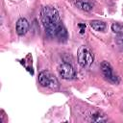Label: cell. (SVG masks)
<instances>
[{
  "mask_svg": "<svg viewBox=\"0 0 123 123\" xmlns=\"http://www.w3.org/2000/svg\"><path fill=\"white\" fill-rule=\"evenodd\" d=\"M40 19L47 35L52 37H56L58 29L62 25L58 11L50 6L43 7L40 12Z\"/></svg>",
  "mask_w": 123,
  "mask_h": 123,
  "instance_id": "1",
  "label": "cell"
},
{
  "mask_svg": "<svg viewBox=\"0 0 123 123\" xmlns=\"http://www.w3.org/2000/svg\"><path fill=\"white\" fill-rule=\"evenodd\" d=\"M78 62L82 67H89L93 62V55L91 51L85 45L78 49Z\"/></svg>",
  "mask_w": 123,
  "mask_h": 123,
  "instance_id": "2",
  "label": "cell"
},
{
  "mask_svg": "<svg viewBox=\"0 0 123 123\" xmlns=\"http://www.w3.org/2000/svg\"><path fill=\"white\" fill-rule=\"evenodd\" d=\"M38 83L41 86L44 87H50V88H56L59 86V83L57 79L49 72V71H41L38 75Z\"/></svg>",
  "mask_w": 123,
  "mask_h": 123,
  "instance_id": "3",
  "label": "cell"
},
{
  "mask_svg": "<svg viewBox=\"0 0 123 123\" xmlns=\"http://www.w3.org/2000/svg\"><path fill=\"white\" fill-rule=\"evenodd\" d=\"M60 76L64 80H72L76 77V72L73 66L68 62H62L58 67Z\"/></svg>",
  "mask_w": 123,
  "mask_h": 123,
  "instance_id": "4",
  "label": "cell"
},
{
  "mask_svg": "<svg viewBox=\"0 0 123 123\" xmlns=\"http://www.w3.org/2000/svg\"><path fill=\"white\" fill-rule=\"evenodd\" d=\"M101 70H102V73L104 75V77L109 80L111 83H113V84H117L119 82V79L118 77L113 73V70H112V67L111 66V64L108 62H103L101 63Z\"/></svg>",
  "mask_w": 123,
  "mask_h": 123,
  "instance_id": "5",
  "label": "cell"
},
{
  "mask_svg": "<svg viewBox=\"0 0 123 123\" xmlns=\"http://www.w3.org/2000/svg\"><path fill=\"white\" fill-rule=\"evenodd\" d=\"M16 33L19 35V36H23L25 35L28 30H29V22L26 18H19L16 22Z\"/></svg>",
  "mask_w": 123,
  "mask_h": 123,
  "instance_id": "6",
  "label": "cell"
},
{
  "mask_svg": "<svg viewBox=\"0 0 123 123\" xmlns=\"http://www.w3.org/2000/svg\"><path fill=\"white\" fill-rule=\"evenodd\" d=\"M89 24H90V27L97 32H103L106 29V23L101 20H92L90 21Z\"/></svg>",
  "mask_w": 123,
  "mask_h": 123,
  "instance_id": "7",
  "label": "cell"
},
{
  "mask_svg": "<svg viewBox=\"0 0 123 123\" xmlns=\"http://www.w3.org/2000/svg\"><path fill=\"white\" fill-rule=\"evenodd\" d=\"M55 37H57L60 41H64V40H66V38H67V31H66L65 27L63 26V24L61 25L60 28L58 29Z\"/></svg>",
  "mask_w": 123,
  "mask_h": 123,
  "instance_id": "8",
  "label": "cell"
},
{
  "mask_svg": "<svg viewBox=\"0 0 123 123\" xmlns=\"http://www.w3.org/2000/svg\"><path fill=\"white\" fill-rule=\"evenodd\" d=\"M76 5H77L81 10L86 11V12H89V11L92 9L91 5H90L89 3H87V2H85V1H77V2H76Z\"/></svg>",
  "mask_w": 123,
  "mask_h": 123,
  "instance_id": "9",
  "label": "cell"
},
{
  "mask_svg": "<svg viewBox=\"0 0 123 123\" xmlns=\"http://www.w3.org/2000/svg\"><path fill=\"white\" fill-rule=\"evenodd\" d=\"M111 30H112V32L116 33L117 35L118 34H123V25L119 24V23H113L111 25Z\"/></svg>",
  "mask_w": 123,
  "mask_h": 123,
  "instance_id": "10",
  "label": "cell"
},
{
  "mask_svg": "<svg viewBox=\"0 0 123 123\" xmlns=\"http://www.w3.org/2000/svg\"><path fill=\"white\" fill-rule=\"evenodd\" d=\"M115 42L118 46L123 47V34H118L115 37Z\"/></svg>",
  "mask_w": 123,
  "mask_h": 123,
  "instance_id": "11",
  "label": "cell"
},
{
  "mask_svg": "<svg viewBox=\"0 0 123 123\" xmlns=\"http://www.w3.org/2000/svg\"><path fill=\"white\" fill-rule=\"evenodd\" d=\"M78 26L80 27V33H81V34H84V33H85V30H86V24L79 23Z\"/></svg>",
  "mask_w": 123,
  "mask_h": 123,
  "instance_id": "12",
  "label": "cell"
}]
</instances>
